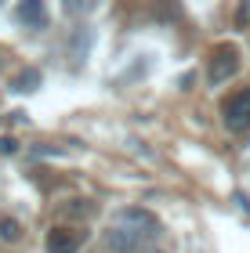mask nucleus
<instances>
[{
    "mask_svg": "<svg viewBox=\"0 0 250 253\" xmlns=\"http://www.w3.org/2000/svg\"><path fill=\"white\" fill-rule=\"evenodd\" d=\"M156 232H160V221H156L149 210L127 206V210H120L112 217V224H109V246H112V253H134Z\"/></svg>",
    "mask_w": 250,
    "mask_h": 253,
    "instance_id": "obj_1",
    "label": "nucleus"
},
{
    "mask_svg": "<svg viewBox=\"0 0 250 253\" xmlns=\"http://www.w3.org/2000/svg\"><path fill=\"white\" fill-rule=\"evenodd\" d=\"M18 235H22V224L15 217H0V239L4 243H18Z\"/></svg>",
    "mask_w": 250,
    "mask_h": 253,
    "instance_id": "obj_6",
    "label": "nucleus"
},
{
    "mask_svg": "<svg viewBox=\"0 0 250 253\" xmlns=\"http://www.w3.org/2000/svg\"><path fill=\"white\" fill-rule=\"evenodd\" d=\"M15 15L26 22V26H33V29H40V26H44V7L37 4V0H26V4H18Z\"/></svg>",
    "mask_w": 250,
    "mask_h": 253,
    "instance_id": "obj_5",
    "label": "nucleus"
},
{
    "mask_svg": "<svg viewBox=\"0 0 250 253\" xmlns=\"http://www.w3.org/2000/svg\"><path fill=\"white\" fill-rule=\"evenodd\" d=\"M76 246H80V235H73V232H51L48 235V253H76Z\"/></svg>",
    "mask_w": 250,
    "mask_h": 253,
    "instance_id": "obj_4",
    "label": "nucleus"
},
{
    "mask_svg": "<svg viewBox=\"0 0 250 253\" xmlns=\"http://www.w3.org/2000/svg\"><path fill=\"white\" fill-rule=\"evenodd\" d=\"M15 148H18V141H15V137H0V156H11Z\"/></svg>",
    "mask_w": 250,
    "mask_h": 253,
    "instance_id": "obj_9",
    "label": "nucleus"
},
{
    "mask_svg": "<svg viewBox=\"0 0 250 253\" xmlns=\"http://www.w3.org/2000/svg\"><path fill=\"white\" fill-rule=\"evenodd\" d=\"M236 22H240V26H250V0H247V4H240V11H236Z\"/></svg>",
    "mask_w": 250,
    "mask_h": 253,
    "instance_id": "obj_8",
    "label": "nucleus"
},
{
    "mask_svg": "<svg viewBox=\"0 0 250 253\" xmlns=\"http://www.w3.org/2000/svg\"><path fill=\"white\" fill-rule=\"evenodd\" d=\"M142 253H163V250H156V246H145V250H142Z\"/></svg>",
    "mask_w": 250,
    "mask_h": 253,
    "instance_id": "obj_10",
    "label": "nucleus"
},
{
    "mask_svg": "<svg viewBox=\"0 0 250 253\" xmlns=\"http://www.w3.org/2000/svg\"><path fill=\"white\" fill-rule=\"evenodd\" d=\"M37 80H40L37 73H26V76H22L18 84H15V90H33V87H37Z\"/></svg>",
    "mask_w": 250,
    "mask_h": 253,
    "instance_id": "obj_7",
    "label": "nucleus"
},
{
    "mask_svg": "<svg viewBox=\"0 0 250 253\" xmlns=\"http://www.w3.org/2000/svg\"><path fill=\"white\" fill-rule=\"evenodd\" d=\"M221 116H225V126H229L232 134H247L250 130V87H243L240 94H232L225 101Z\"/></svg>",
    "mask_w": 250,
    "mask_h": 253,
    "instance_id": "obj_2",
    "label": "nucleus"
},
{
    "mask_svg": "<svg viewBox=\"0 0 250 253\" xmlns=\"http://www.w3.org/2000/svg\"><path fill=\"white\" fill-rule=\"evenodd\" d=\"M240 73V51L236 47H218L210 58V84H225Z\"/></svg>",
    "mask_w": 250,
    "mask_h": 253,
    "instance_id": "obj_3",
    "label": "nucleus"
}]
</instances>
